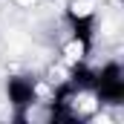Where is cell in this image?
<instances>
[{"instance_id": "obj_1", "label": "cell", "mask_w": 124, "mask_h": 124, "mask_svg": "<svg viewBox=\"0 0 124 124\" xmlns=\"http://www.w3.org/2000/svg\"><path fill=\"white\" fill-rule=\"evenodd\" d=\"M93 93L101 104H124V72L118 61L104 63L101 69H95V84Z\"/></svg>"}, {"instance_id": "obj_2", "label": "cell", "mask_w": 124, "mask_h": 124, "mask_svg": "<svg viewBox=\"0 0 124 124\" xmlns=\"http://www.w3.org/2000/svg\"><path fill=\"white\" fill-rule=\"evenodd\" d=\"M6 95H9V104L15 107V118L26 121V110L38 101V84L32 75H12L6 81Z\"/></svg>"}, {"instance_id": "obj_3", "label": "cell", "mask_w": 124, "mask_h": 124, "mask_svg": "<svg viewBox=\"0 0 124 124\" xmlns=\"http://www.w3.org/2000/svg\"><path fill=\"white\" fill-rule=\"evenodd\" d=\"M66 23H69V32H72V40L81 46L84 55L93 52V38H95V15H81L75 12L72 6L66 9Z\"/></svg>"}, {"instance_id": "obj_4", "label": "cell", "mask_w": 124, "mask_h": 124, "mask_svg": "<svg viewBox=\"0 0 124 124\" xmlns=\"http://www.w3.org/2000/svg\"><path fill=\"white\" fill-rule=\"evenodd\" d=\"M78 93H87V90H93V84H95V69H90L87 63L81 61V63H75L72 69H69V78H66Z\"/></svg>"}]
</instances>
